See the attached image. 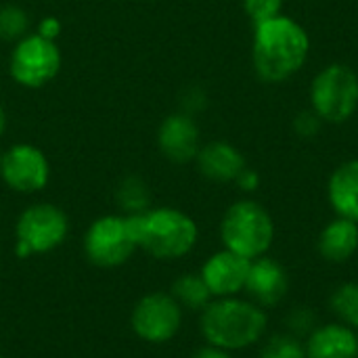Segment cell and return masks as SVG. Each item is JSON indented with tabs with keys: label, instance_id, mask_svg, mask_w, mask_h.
<instances>
[{
	"label": "cell",
	"instance_id": "cell-1",
	"mask_svg": "<svg viewBox=\"0 0 358 358\" xmlns=\"http://www.w3.org/2000/svg\"><path fill=\"white\" fill-rule=\"evenodd\" d=\"M310 55L306 29L287 15H277L254 25L252 63L256 76L266 84H279L296 76Z\"/></svg>",
	"mask_w": 358,
	"mask_h": 358
},
{
	"label": "cell",
	"instance_id": "cell-2",
	"mask_svg": "<svg viewBox=\"0 0 358 358\" xmlns=\"http://www.w3.org/2000/svg\"><path fill=\"white\" fill-rule=\"evenodd\" d=\"M268 327L266 310L239 296L214 298L199 313V334L206 344L237 352L256 346Z\"/></svg>",
	"mask_w": 358,
	"mask_h": 358
},
{
	"label": "cell",
	"instance_id": "cell-3",
	"mask_svg": "<svg viewBox=\"0 0 358 358\" xmlns=\"http://www.w3.org/2000/svg\"><path fill=\"white\" fill-rule=\"evenodd\" d=\"M138 250L155 260L172 262L189 256L199 239L197 222L178 208H149L143 214L128 216Z\"/></svg>",
	"mask_w": 358,
	"mask_h": 358
},
{
	"label": "cell",
	"instance_id": "cell-4",
	"mask_svg": "<svg viewBox=\"0 0 358 358\" xmlns=\"http://www.w3.org/2000/svg\"><path fill=\"white\" fill-rule=\"evenodd\" d=\"M220 241L224 250L256 260L266 256L275 241V220L260 201L239 199L222 214Z\"/></svg>",
	"mask_w": 358,
	"mask_h": 358
},
{
	"label": "cell",
	"instance_id": "cell-5",
	"mask_svg": "<svg viewBox=\"0 0 358 358\" xmlns=\"http://www.w3.org/2000/svg\"><path fill=\"white\" fill-rule=\"evenodd\" d=\"M69 235V218L55 203H31L15 222V254L19 258L44 256L63 245Z\"/></svg>",
	"mask_w": 358,
	"mask_h": 358
},
{
	"label": "cell",
	"instance_id": "cell-6",
	"mask_svg": "<svg viewBox=\"0 0 358 358\" xmlns=\"http://www.w3.org/2000/svg\"><path fill=\"white\" fill-rule=\"evenodd\" d=\"M310 107L327 124H344L358 109V76L344 63L323 67L310 84Z\"/></svg>",
	"mask_w": 358,
	"mask_h": 358
},
{
	"label": "cell",
	"instance_id": "cell-7",
	"mask_svg": "<svg viewBox=\"0 0 358 358\" xmlns=\"http://www.w3.org/2000/svg\"><path fill=\"white\" fill-rule=\"evenodd\" d=\"M82 250L86 260L99 268H120L138 250L130 218L124 214H107L90 222L84 233Z\"/></svg>",
	"mask_w": 358,
	"mask_h": 358
},
{
	"label": "cell",
	"instance_id": "cell-8",
	"mask_svg": "<svg viewBox=\"0 0 358 358\" xmlns=\"http://www.w3.org/2000/svg\"><path fill=\"white\" fill-rule=\"evenodd\" d=\"M61 69V50L55 40L40 34H27L15 42L8 59L10 78L23 88H42L55 80Z\"/></svg>",
	"mask_w": 358,
	"mask_h": 358
},
{
	"label": "cell",
	"instance_id": "cell-9",
	"mask_svg": "<svg viewBox=\"0 0 358 358\" xmlns=\"http://www.w3.org/2000/svg\"><path fill=\"white\" fill-rule=\"evenodd\" d=\"M185 310L170 296V292H153L143 296L130 313L132 334L153 346L168 344L182 327Z\"/></svg>",
	"mask_w": 358,
	"mask_h": 358
},
{
	"label": "cell",
	"instance_id": "cell-10",
	"mask_svg": "<svg viewBox=\"0 0 358 358\" xmlns=\"http://www.w3.org/2000/svg\"><path fill=\"white\" fill-rule=\"evenodd\" d=\"M0 178L15 193H38L50 180L48 157L29 143L13 145L0 155Z\"/></svg>",
	"mask_w": 358,
	"mask_h": 358
},
{
	"label": "cell",
	"instance_id": "cell-11",
	"mask_svg": "<svg viewBox=\"0 0 358 358\" xmlns=\"http://www.w3.org/2000/svg\"><path fill=\"white\" fill-rule=\"evenodd\" d=\"M250 264L252 260L222 248L201 264L199 275L214 298H231L245 292Z\"/></svg>",
	"mask_w": 358,
	"mask_h": 358
},
{
	"label": "cell",
	"instance_id": "cell-12",
	"mask_svg": "<svg viewBox=\"0 0 358 358\" xmlns=\"http://www.w3.org/2000/svg\"><path fill=\"white\" fill-rule=\"evenodd\" d=\"M245 292L254 304L260 308H273L281 304L289 292V277L281 262L271 256H260L252 260Z\"/></svg>",
	"mask_w": 358,
	"mask_h": 358
},
{
	"label": "cell",
	"instance_id": "cell-13",
	"mask_svg": "<svg viewBox=\"0 0 358 358\" xmlns=\"http://www.w3.org/2000/svg\"><path fill=\"white\" fill-rule=\"evenodd\" d=\"M157 147L172 164H189L199 153V126L189 113L168 115L157 130Z\"/></svg>",
	"mask_w": 358,
	"mask_h": 358
},
{
	"label": "cell",
	"instance_id": "cell-14",
	"mask_svg": "<svg viewBox=\"0 0 358 358\" xmlns=\"http://www.w3.org/2000/svg\"><path fill=\"white\" fill-rule=\"evenodd\" d=\"M195 162L197 170L212 182H235L245 168L243 153L227 141H212L199 147Z\"/></svg>",
	"mask_w": 358,
	"mask_h": 358
},
{
	"label": "cell",
	"instance_id": "cell-15",
	"mask_svg": "<svg viewBox=\"0 0 358 358\" xmlns=\"http://www.w3.org/2000/svg\"><path fill=\"white\" fill-rule=\"evenodd\" d=\"M306 358H358L357 329L344 323L319 325L306 340Z\"/></svg>",
	"mask_w": 358,
	"mask_h": 358
},
{
	"label": "cell",
	"instance_id": "cell-16",
	"mask_svg": "<svg viewBox=\"0 0 358 358\" xmlns=\"http://www.w3.org/2000/svg\"><path fill=\"white\" fill-rule=\"evenodd\" d=\"M319 256L331 264H344L358 252V222L336 216L323 227L317 241Z\"/></svg>",
	"mask_w": 358,
	"mask_h": 358
},
{
	"label": "cell",
	"instance_id": "cell-17",
	"mask_svg": "<svg viewBox=\"0 0 358 358\" xmlns=\"http://www.w3.org/2000/svg\"><path fill=\"white\" fill-rule=\"evenodd\" d=\"M327 199L336 216L358 222V157L340 164L327 182Z\"/></svg>",
	"mask_w": 358,
	"mask_h": 358
},
{
	"label": "cell",
	"instance_id": "cell-18",
	"mask_svg": "<svg viewBox=\"0 0 358 358\" xmlns=\"http://www.w3.org/2000/svg\"><path fill=\"white\" fill-rule=\"evenodd\" d=\"M170 296L178 302L182 310H191V313H201L214 300L199 273H182L172 283Z\"/></svg>",
	"mask_w": 358,
	"mask_h": 358
},
{
	"label": "cell",
	"instance_id": "cell-19",
	"mask_svg": "<svg viewBox=\"0 0 358 358\" xmlns=\"http://www.w3.org/2000/svg\"><path fill=\"white\" fill-rule=\"evenodd\" d=\"M115 203L124 216L143 214L151 208V191L141 176H128L115 189Z\"/></svg>",
	"mask_w": 358,
	"mask_h": 358
},
{
	"label": "cell",
	"instance_id": "cell-20",
	"mask_svg": "<svg viewBox=\"0 0 358 358\" xmlns=\"http://www.w3.org/2000/svg\"><path fill=\"white\" fill-rule=\"evenodd\" d=\"M329 308L340 323L358 329V281L338 285L329 296Z\"/></svg>",
	"mask_w": 358,
	"mask_h": 358
},
{
	"label": "cell",
	"instance_id": "cell-21",
	"mask_svg": "<svg viewBox=\"0 0 358 358\" xmlns=\"http://www.w3.org/2000/svg\"><path fill=\"white\" fill-rule=\"evenodd\" d=\"M29 29V17L21 6L6 4L0 8V40L17 42L23 36H27Z\"/></svg>",
	"mask_w": 358,
	"mask_h": 358
},
{
	"label": "cell",
	"instance_id": "cell-22",
	"mask_svg": "<svg viewBox=\"0 0 358 358\" xmlns=\"http://www.w3.org/2000/svg\"><path fill=\"white\" fill-rule=\"evenodd\" d=\"M260 358H306L304 340L292 334H277L262 346Z\"/></svg>",
	"mask_w": 358,
	"mask_h": 358
},
{
	"label": "cell",
	"instance_id": "cell-23",
	"mask_svg": "<svg viewBox=\"0 0 358 358\" xmlns=\"http://www.w3.org/2000/svg\"><path fill=\"white\" fill-rule=\"evenodd\" d=\"M285 327H287V334L296 336V338H308L317 327H319V319L315 315L313 308L308 306H296L294 310L287 313L285 317Z\"/></svg>",
	"mask_w": 358,
	"mask_h": 358
},
{
	"label": "cell",
	"instance_id": "cell-24",
	"mask_svg": "<svg viewBox=\"0 0 358 358\" xmlns=\"http://www.w3.org/2000/svg\"><path fill=\"white\" fill-rule=\"evenodd\" d=\"M281 8L283 0H243V10L248 13L254 25L281 15Z\"/></svg>",
	"mask_w": 358,
	"mask_h": 358
},
{
	"label": "cell",
	"instance_id": "cell-25",
	"mask_svg": "<svg viewBox=\"0 0 358 358\" xmlns=\"http://www.w3.org/2000/svg\"><path fill=\"white\" fill-rule=\"evenodd\" d=\"M321 126H323V120L313 109H304L294 117V130L302 138H315L321 132Z\"/></svg>",
	"mask_w": 358,
	"mask_h": 358
},
{
	"label": "cell",
	"instance_id": "cell-26",
	"mask_svg": "<svg viewBox=\"0 0 358 358\" xmlns=\"http://www.w3.org/2000/svg\"><path fill=\"white\" fill-rule=\"evenodd\" d=\"M235 185H237L241 191H245V193H254V191L260 187V174H258L256 170H252V168L245 166V168L241 170V174L237 176Z\"/></svg>",
	"mask_w": 358,
	"mask_h": 358
},
{
	"label": "cell",
	"instance_id": "cell-27",
	"mask_svg": "<svg viewBox=\"0 0 358 358\" xmlns=\"http://www.w3.org/2000/svg\"><path fill=\"white\" fill-rule=\"evenodd\" d=\"M191 358H235V357H233V352H229V350H222V348H216V346L206 344V346H201L199 350H195Z\"/></svg>",
	"mask_w": 358,
	"mask_h": 358
},
{
	"label": "cell",
	"instance_id": "cell-28",
	"mask_svg": "<svg viewBox=\"0 0 358 358\" xmlns=\"http://www.w3.org/2000/svg\"><path fill=\"white\" fill-rule=\"evenodd\" d=\"M59 29H61V25H59V21L55 17H48V19L40 21V25H38V34L44 36V38H50V40L57 38Z\"/></svg>",
	"mask_w": 358,
	"mask_h": 358
},
{
	"label": "cell",
	"instance_id": "cell-29",
	"mask_svg": "<svg viewBox=\"0 0 358 358\" xmlns=\"http://www.w3.org/2000/svg\"><path fill=\"white\" fill-rule=\"evenodd\" d=\"M4 130H6V111H4V107L0 105V138H2V134H4Z\"/></svg>",
	"mask_w": 358,
	"mask_h": 358
},
{
	"label": "cell",
	"instance_id": "cell-30",
	"mask_svg": "<svg viewBox=\"0 0 358 358\" xmlns=\"http://www.w3.org/2000/svg\"><path fill=\"white\" fill-rule=\"evenodd\" d=\"M357 340H358V329H357Z\"/></svg>",
	"mask_w": 358,
	"mask_h": 358
},
{
	"label": "cell",
	"instance_id": "cell-31",
	"mask_svg": "<svg viewBox=\"0 0 358 358\" xmlns=\"http://www.w3.org/2000/svg\"><path fill=\"white\" fill-rule=\"evenodd\" d=\"M0 358H4V357H2V355H0Z\"/></svg>",
	"mask_w": 358,
	"mask_h": 358
}]
</instances>
